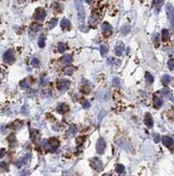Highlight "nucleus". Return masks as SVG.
Returning a JSON list of instances; mask_svg holds the SVG:
<instances>
[{
    "label": "nucleus",
    "mask_w": 174,
    "mask_h": 176,
    "mask_svg": "<svg viewBox=\"0 0 174 176\" xmlns=\"http://www.w3.org/2000/svg\"><path fill=\"white\" fill-rule=\"evenodd\" d=\"M75 71V67L74 66H66L65 68H63V73H65L66 75H68V76H71L73 73Z\"/></svg>",
    "instance_id": "nucleus-14"
},
{
    "label": "nucleus",
    "mask_w": 174,
    "mask_h": 176,
    "mask_svg": "<svg viewBox=\"0 0 174 176\" xmlns=\"http://www.w3.org/2000/svg\"><path fill=\"white\" fill-rule=\"evenodd\" d=\"M85 1H86L87 3H91V2H93V0H85Z\"/></svg>",
    "instance_id": "nucleus-41"
},
{
    "label": "nucleus",
    "mask_w": 174,
    "mask_h": 176,
    "mask_svg": "<svg viewBox=\"0 0 174 176\" xmlns=\"http://www.w3.org/2000/svg\"><path fill=\"white\" fill-rule=\"evenodd\" d=\"M144 123H145V125L147 126V128H153V124H154V122H153V118H152V116H150V114H146L145 115V118H144Z\"/></svg>",
    "instance_id": "nucleus-12"
},
{
    "label": "nucleus",
    "mask_w": 174,
    "mask_h": 176,
    "mask_svg": "<svg viewBox=\"0 0 174 176\" xmlns=\"http://www.w3.org/2000/svg\"><path fill=\"white\" fill-rule=\"evenodd\" d=\"M120 80L119 79H118V78H114L113 79V84L114 85H117V87H119V85H120Z\"/></svg>",
    "instance_id": "nucleus-36"
},
{
    "label": "nucleus",
    "mask_w": 174,
    "mask_h": 176,
    "mask_svg": "<svg viewBox=\"0 0 174 176\" xmlns=\"http://www.w3.org/2000/svg\"><path fill=\"white\" fill-rule=\"evenodd\" d=\"M68 133H69L70 135H74L76 133V126L75 125H71L70 129H69V132H68Z\"/></svg>",
    "instance_id": "nucleus-32"
},
{
    "label": "nucleus",
    "mask_w": 174,
    "mask_h": 176,
    "mask_svg": "<svg viewBox=\"0 0 174 176\" xmlns=\"http://www.w3.org/2000/svg\"><path fill=\"white\" fill-rule=\"evenodd\" d=\"M161 94H163V95L167 96V97H170V96H171V92L169 91V90H167V89L162 90V91H161Z\"/></svg>",
    "instance_id": "nucleus-35"
},
{
    "label": "nucleus",
    "mask_w": 174,
    "mask_h": 176,
    "mask_svg": "<svg viewBox=\"0 0 174 176\" xmlns=\"http://www.w3.org/2000/svg\"><path fill=\"white\" fill-rule=\"evenodd\" d=\"M57 25V19H53V20H51V22L47 24V28L48 29H52V28H54L55 26Z\"/></svg>",
    "instance_id": "nucleus-25"
},
{
    "label": "nucleus",
    "mask_w": 174,
    "mask_h": 176,
    "mask_svg": "<svg viewBox=\"0 0 174 176\" xmlns=\"http://www.w3.org/2000/svg\"><path fill=\"white\" fill-rule=\"evenodd\" d=\"M84 139H85V137H77V139H76V144H77V145H81V144L84 142Z\"/></svg>",
    "instance_id": "nucleus-37"
},
{
    "label": "nucleus",
    "mask_w": 174,
    "mask_h": 176,
    "mask_svg": "<svg viewBox=\"0 0 174 176\" xmlns=\"http://www.w3.org/2000/svg\"><path fill=\"white\" fill-rule=\"evenodd\" d=\"M161 35H162V40H163V41H168L169 38H170V33H169L168 29H162Z\"/></svg>",
    "instance_id": "nucleus-19"
},
{
    "label": "nucleus",
    "mask_w": 174,
    "mask_h": 176,
    "mask_svg": "<svg viewBox=\"0 0 174 176\" xmlns=\"http://www.w3.org/2000/svg\"><path fill=\"white\" fill-rule=\"evenodd\" d=\"M15 57H14V51L12 49H9L8 51H6L3 53V61L8 63V64H12L14 62Z\"/></svg>",
    "instance_id": "nucleus-3"
},
{
    "label": "nucleus",
    "mask_w": 174,
    "mask_h": 176,
    "mask_svg": "<svg viewBox=\"0 0 174 176\" xmlns=\"http://www.w3.org/2000/svg\"><path fill=\"white\" fill-rule=\"evenodd\" d=\"M60 26H61V28H70V26H71V23H70V21L68 20V19H62L61 22H60Z\"/></svg>",
    "instance_id": "nucleus-16"
},
{
    "label": "nucleus",
    "mask_w": 174,
    "mask_h": 176,
    "mask_svg": "<svg viewBox=\"0 0 174 176\" xmlns=\"http://www.w3.org/2000/svg\"><path fill=\"white\" fill-rule=\"evenodd\" d=\"M40 28H41V25L39 23H32L30 25V29L32 31H34V33H36V31H39Z\"/></svg>",
    "instance_id": "nucleus-20"
},
{
    "label": "nucleus",
    "mask_w": 174,
    "mask_h": 176,
    "mask_svg": "<svg viewBox=\"0 0 174 176\" xmlns=\"http://www.w3.org/2000/svg\"><path fill=\"white\" fill-rule=\"evenodd\" d=\"M66 49H67V46L65 43H62V42H59L58 43V51L60 52V53H63L66 51Z\"/></svg>",
    "instance_id": "nucleus-27"
},
{
    "label": "nucleus",
    "mask_w": 174,
    "mask_h": 176,
    "mask_svg": "<svg viewBox=\"0 0 174 176\" xmlns=\"http://www.w3.org/2000/svg\"><path fill=\"white\" fill-rule=\"evenodd\" d=\"M105 147H107L105 141H104L102 137H100L98 139V142H97V145H96V150H97V153H99V155H102V153H104Z\"/></svg>",
    "instance_id": "nucleus-5"
},
{
    "label": "nucleus",
    "mask_w": 174,
    "mask_h": 176,
    "mask_svg": "<svg viewBox=\"0 0 174 176\" xmlns=\"http://www.w3.org/2000/svg\"><path fill=\"white\" fill-rule=\"evenodd\" d=\"M120 31H121V35H127L130 31V26L129 25H124L121 27V30Z\"/></svg>",
    "instance_id": "nucleus-23"
},
{
    "label": "nucleus",
    "mask_w": 174,
    "mask_h": 176,
    "mask_svg": "<svg viewBox=\"0 0 174 176\" xmlns=\"http://www.w3.org/2000/svg\"><path fill=\"white\" fill-rule=\"evenodd\" d=\"M145 79H146V81H147V82H148L149 84L154 82V77H153L152 75H150L149 73H147V71L145 73Z\"/></svg>",
    "instance_id": "nucleus-21"
},
{
    "label": "nucleus",
    "mask_w": 174,
    "mask_h": 176,
    "mask_svg": "<svg viewBox=\"0 0 174 176\" xmlns=\"http://www.w3.org/2000/svg\"><path fill=\"white\" fill-rule=\"evenodd\" d=\"M45 16H46V12H45L43 9H38V10L36 11V13H34V19L37 21L42 22V21H44Z\"/></svg>",
    "instance_id": "nucleus-8"
},
{
    "label": "nucleus",
    "mask_w": 174,
    "mask_h": 176,
    "mask_svg": "<svg viewBox=\"0 0 174 176\" xmlns=\"http://www.w3.org/2000/svg\"><path fill=\"white\" fill-rule=\"evenodd\" d=\"M162 2H163V0H154V1H153V6H157V8L159 9V7L162 4Z\"/></svg>",
    "instance_id": "nucleus-33"
},
{
    "label": "nucleus",
    "mask_w": 174,
    "mask_h": 176,
    "mask_svg": "<svg viewBox=\"0 0 174 176\" xmlns=\"http://www.w3.org/2000/svg\"><path fill=\"white\" fill-rule=\"evenodd\" d=\"M31 65H32L33 67H38L40 65V61L37 57H33L32 60H31Z\"/></svg>",
    "instance_id": "nucleus-30"
},
{
    "label": "nucleus",
    "mask_w": 174,
    "mask_h": 176,
    "mask_svg": "<svg viewBox=\"0 0 174 176\" xmlns=\"http://www.w3.org/2000/svg\"><path fill=\"white\" fill-rule=\"evenodd\" d=\"M124 50H125V44L123 42H118L115 46V54L117 56H121L124 53Z\"/></svg>",
    "instance_id": "nucleus-9"
},
{
    "label": "nucleus",
    "mask_w": 174,
    "mask_h": 176,
    "mask_svg": "<svg viewBox=\"0 0 174 176\" xmlns=\"http://www.w3.org/2000/svg\"><path fill=\"white\" fill-rule=\"evenodd\" d=\"M104 176H109V175H104Z\"/></svg>",
    "instance_id": "nucleus-42"
},
{
    "label": "nucleus",
    "mask_w": 174,
    "mask_h": 176,
    "mask_svg": "<svg viewBox=\"0 0 174 176\" xmlns=\"http://www.w3.org/2000/svg\"><path fill=\"white\" fill-rule=\"evenodd\" d=\"M154 141H155V143H159L160 137H159L158 134H154Z\"/></svg>",
    "instance_id": "nucleus-38"
},
{
    "label": "nucleus",
    "mask_w": 174,
    "mask_h": 176,
    "mask_svg": "<svg viewBox=\"0 0 174 176\" xmlns=\"http://www.w3.org/2000/svg\"><path fill=\"white\" fill-rule=\"evenodd\" d=\"M61 62L65 63V64L71 63L72 62V55H71V54H66V55H63L62 58H61Z\"/></svg>",
    "instance_id": "nucleus-18"
},
{
    "label": "nucleus",
    "mask_w": 174,
    "mask_h": 176,
    "mask_svg": "<svg viewBox=\"0 0 174 176\" xmlns=\"http://www.w3.org/2000/svg\"><path fill=\"white\" fill-rule=\"evenodd\" d=\"M168 67L171 70H174V60H169L168 61Z\"/></svg>",
    "instance_id": "nucleus-34"
},
{
    "label": "nucleus",
    "mask_w": 174,
    "mask_h": 176,
    "mask_svg": "<svg viewBox=\"0 0 174 176\" xmlns=\"http://www.w3.org/2000/svg\"><path fill=\"white\" fill-rule=\"evenodd\" d=\"M109 51V49L107 46H100V53H101L102 56H105L107 55V53Z\"/></svg>",
    "instance_id": "nucleus-26"
},
{
    "label": "nucleus",
    "mask_w": 174,
    "mask_h": 176,
    "mask_svg": "<svg viewBox=\"0 0 174 176\" xmlns=\"http://www.w3.org/2000/svg\"><path fill=\"white\" fill-rule=\"evenodd\" d=\"M38 46L40 48H44L45 47V38H44V36H41V37L39 38V40H38Z\"/></svg>",
    "instance_id": "nucleus-22"
},
{
    "label": "nucleus",
    "mask_w": 174,
    "mask_h": 176,
    "mask_svg": "<svg viewBox=\"0 0 174 176\" xmlns=\"http://www.w3.org/2000/svg\"><path fill=\"white\" fill-rule=\"evenodd\" d=\"M170 81H171V78H170V76L169 75H164L162 77V83L164 85H168L169 83H170Z\"/></svg>",
    "instance_id": "nucleus-24"
},
{
    "label": "nucleus",
    "mask_w": 174,
    "mask_h": 176,
    "mask_svg": "<svg viewBox=\"0 0 174 176\" xmlns=\"http://www.w3.org/2000/svg\"><path fill=\"white\" fill-rule=\"evenodd\" d=\"M29 158H30V153H28V155H27L25 158H23V159H20V160H18V161L16 162V166H17V168H21L22 165H24V164L26 163V161L28 160Z\"/></svg>",
    "instance_id": "nucleus-15"
},
{
    "label": "nucleus",
    "mask_w": 174,
    "mask_h": 176,
    "mask_svg": "<svg viewBox=\"0 0 174 176\" xmlns=\"http://www.w3.org/2000/svg\"><path fill=\"white\" fill-rule=\"evenodd\" d=\"M161 141H162V144L166 147L168 148H171L173 145H174V142H173V139L171 137H169V136H163L161 138Z\"/></svg>",
    "instance_id": "nucleus-10"
},
{
    "label": "nucleus",
    "mask_w": 174,
    "mask_h": 176,
    "mask_svg": "<svg viewBox=\"0 0 174 176\" xmlns=\"http://www.w3.org/2000/svg\"><path fill=\"white\" fill-rule=\"evenodd\" d=\"M43 146L45 148V150H48V151L54 152V151L57 150V148L59 146V142H58L57 138L52 137V138H49L48 141H44L43 142Z\"/></svg>",
    "instance_id": "nucleus-1"
},
{
    "label": "nucleus",
    "mask_w": 174,
    "mask_h": 176,
    "mask_svg": "<svg viewBox=\"0 0 174 176\" xmlns=\"http://www.w3.org/2000/svg\"><path fill=\"white\" fill-rule=\"evenodd\" d=\"M68 109H69V107H68V105H66V104H59L56 108L57 112H59V114H65L66 111H68Z\"/></svg>",
    "instance_id": "nucleus-13"
},
{
    "label": "nucleus",
    "mask_w": 174,
    "mask_h": 176,
    "mask_svg": "<svg viewBox=\"0 0 174 176\" xmlns=\"http://www.w3.org/2000/svg\"><path fill=\"white\" fill-rule=\"evenodd\" d=\"M166 10L168 13V16H169V20H170V23L172 26V29L174 30V8L171 3H168L167 7H166Z\"/></svg>",
    "instance_id": "nucleus-4"
},
{
    "label": "nucleus",
    "mask_w": 174,
    "mask_h": 176,
    "mask_svg": "<svg viewBox=\"0 0 174 176\" xmlns=\"http://www.w3.org/2000/svg\"><path fill=\"white\" fill-rule=\"evenodd\" d=\"M69 87H70V81L69 80H59L56 83V88H57V90H59V91L68 90Z\"/></svg>",
    "instance_id": "nucleus-7"
},
{
    "label": "nucleus",
    "mask_w": 174,
    "mask_h": 176,
    "mask_svg": "<svg viewBox=\"0 0 174 176\" xmlns=\"http://www.w3.org/2000/svg\"><path fill=\"white\" fill-rule=\"evenodd\" d=\"M3 155H4V149H1V158L3 157Z\"/></svg>",
    "instance_id": "nucleus-40"
},
{
    "label": "nucleus",
    "mask_w": 174,
    "mask_h": 176,
    "mask_svg": "<svg viewBox=\"0 0 174 176\" xmlns=\"http://www.w3.org/2000/svg\"><path fill=\"white\" fill-rule=\"evenodd\" d=\"M90 166L93 168L95 171H100L102 169V161L99 159V158H93L90 160Z\"/></svg>",
    "instance_id": "nucleus-6"
},
{
    "label": "nucleus",
    "mask_w": 174,
    "mask_h": 176,
    "mask_svg": "<svg viewBox=\"0 0 174 176\" xmlns=\"http://www.w3.org/2000/svg\"><path fill=\"white\" fill-rule=\"evenodd\" d=\"M21 87L23 89H28L29 88V83H28V80L27 79H24L21 81Z\"/></svg>",
    "instance_id": "nucleus-29"
},
{
    "label": "nucleus",
    "mask_w": 174,
    "mask_h": 176,
    "mask_svg": "<svg viewBox=\"0 0 174 176\" xmlns=\"http://www.w3.org/2000/svg\"><path fill=\"white\" fill-rule=\"evenodd\" d=\"M162 104H163V102H162L161 98H159L157 96L154 97V107L155 108H160L162 106Z\"/></svg>",
    "instance_id": "nucleus-17"
},
{
    "label": "nucleus",
    "mask_w": 174,
    "mask_h": 176,
    "mask_svg": "<svg viewBox=\"0 0 174 176\" xmlns=\"http://www.w3.org/2000/svg\"><path fill=\"white\" fill-rule=\"evenodd\" d=\"M101 28H102V31H103L105 35H111V34H112V30H113L112 26L110 25L109 23H107V22H104V23L102 24Z\"/></svg>",
    "instance_id": "nucleus-11"
},
{
    "label": "nucleus",
    "mask_w": 174,
    "mask_h": 176,
    "mask_svg": "<svg viewBox=\"0 0 174 176\" xmlns=\"http://www.w3.org/2000/svg\"><path fill=\"white\" fill-rule=\"evenodd\" d=\"M124 171H125V166H124L123 164H117V165H116V172H117L118 174L124 173Z\"/></svg>",
    "instance_id": "nucleus-28"
},
{
    "label": "nucleus",
    "mask_w": 174,
    "mask_h": 176,
    "mask_svg": "<svg viewBox=\"0 0 174 176\" xmlns=\"http://www.w3.org/2000/svg\"><path fill=\"white\" fill-rule=\"evenodd\" d=\"M75 8L77 11V17H79V21L81 23H83L85 20V9L83 6V2L81 0H75Z\"/></svg>",
    "instance_id": "nucleus-2"
},
{
    "label": "nucleus",
    "mask_w": 174,
    "mask_h": 176,
    "mask_svg": "<svg viewBox=\"0 0 174 176\" xmlns=\"http://www.w3.org/2000/svg\"><path fill=\"white\" fill-rule=\"evenodd\" d=\"M155 44L158 46V35H155Z\"/></svg>",
    "instance_id": "nucleus-39"
},
{
    "label": "nucleus",
    "mask_w": 174,
    "mask_h": 176,
    "mask_svg": "<svg viewBox=\"0 0 174 176\" xmlns=\"http://www.w3.org/2000/svg\"><path fill=\"white\" fill-rule=\"evenodd\" d=\"M82 106H83V108H85V109H88L90 107V103L87 100H83L82 101Z\"/></svg>",
    "instance_id": "nucleus-31"
}]
</instances>
